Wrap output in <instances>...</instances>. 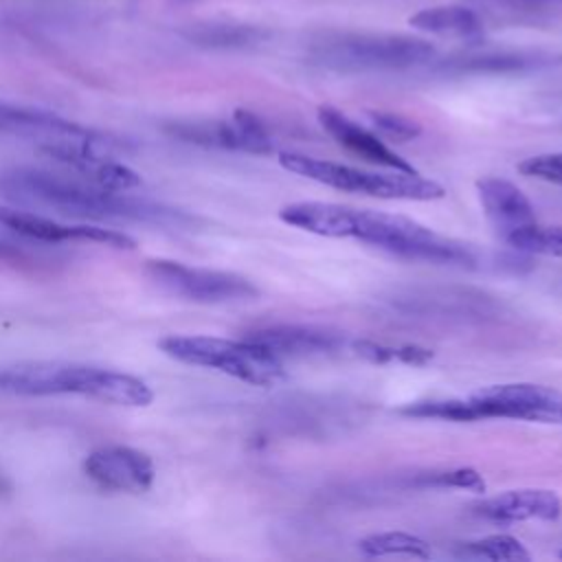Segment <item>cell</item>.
I'll return each instance as SVG.
<instances>
[{
    "mask_svg": "<svg viewBox=\"0 0 562 562\" xmlns=\"http://www.w3.org/2000/svg\"><path fill=\"white\" fill-rule=\"evenodd\" d=\"M145 274L160 290L193 303L250 301L259 294V288L237 272L195 268L171 259L147 261Z\"/></svg>",
    "mask_w": 562,
    "mask_h": 562,
    "instance_id": "52a82bcc",
    "label": "cell"
},
{
    "mask_svg": "<svg viewBox=\"0 0 562 562\" xmlns=\"http://www.w3.org/2000/svg\"><path fill=\"white\" fill-rule=\"evenodd\" d=\"M318 123L338 145L347 147L349 151H353L380 167L395 169V171H417L406 158H402L397 151H393L389 145H384L373 132L358 125L356 121H351L347 114H342L340 110H336L331 105L318 108Z\"/></svg>",
    "mask_w": 562,
    "mask_h": 562,
    "instance_id": "9a60e30c",
    "label": "cell"
},
{
    "mask_svg": "<svg viewBox=\"0 0 562 562\" xmlns=\"http://www.w3.org/2000/svg\"><path fill=\"white\" fill-rule=\"evenodd\" d=\"M0 195L70 217L136 222L169 231H191L200 222L195 215L176 206L40 169H11L0 173Z\"/></svg>",
    "mask_w": 562,
    "mask_h": 562,
    "instance_id": "7a4b0ae2",
    "label": "cell"
},
{
    "mask_svg": "<svg viewBox=\"0 0 562 562\" xmlns=\"http://www.w3.org/2000/svg\"><path fill=\"white\" fill-rule=\"evenodd\" d=\"M481 419L505 417L540 424H562V391L531 384L507 382L483 386L470 395Z\"/></svg>",
    "mask_w": 562,
    "mask_h": 562,
    "instance_id": "ba28073f",
    "label": "cell"
},
{
    "mask_svg": "<svg viewBox=\"0 0 562 562\" xmlns=\"http://www.w3.org/2000/svg\"><path fill=\"white\" fill-rule=\"evenodd\" d=\"M0 226L29 237L37 241H92V244H105L112 248H134L136 241L114 228H99V226H88V224H61L55 222L46 215H40L35 211H20V209H7L0 206Z\"/></svg>",
    "mask_w": 562,
    "mask_h": 562,
    "instance_id": "7c38bea8",
    "label": "cell"
},
{
    "mask_svg": "<svg viewBox=\"0 0 562 562\" xmlns=\"http://www.w3.org/2000/svg\"><path fill=\"white\" fill-rule=\"evenodd\" d=\"M408 22L417 31L441 37H457L465 42H481L485 37V18L476 9L461 4L428 7L411 15Z\"/></svg>",
    "mask_w": 562,
    "mask_h": 562,
    "instance_id": "e0dca14e",
    "label": "cell"
},
{
    "mask_svg": "<svg viewBox=\"0 0 562 562\" xmlns=\"http://www.w3.org/2000/svg\"><path fill=\"white\" fill-rule=\"evenodd\" d=\"M415 485L422 487H454V490H468V492H485L483 474L474 468H450V470H435L424 472L415 479Z\"/></svg>",
    "mask_w": 562,
    "mask_h": 562,
    "instance_id": "484cf974",
    "label": "cell"
},
{
    "mask_svg": "<svg viewBox=\"0 0 562 562\" xmlns=\"http://www.w3.org/2000/svg\"><path fill=\"white\" fill-rule=\"evenodd\" d=\"M373 127L380 130L384 136L389 138H395L400 143L404 140H413L422 134V125L404 114H397V112H384V110H371L367 112Z\"/></svg>",
    "mask_w": 562,
    "mask_h": 562,
    "instance_id": "4316f807",
    "label": "cell"
},
{
    "mask_svg": "<svg viewBox=\"0 0 562 562\" xmlns=\"http://www.w3.org/2000/svg\"><path fill=\"white\" fill-rule=\"evenodd\" d=\"M479 202L483 206L485 217L501 235V239L509 237L512 233L538 222L536 209L531 200L509 180L498 176H485L476 182Z\"/></svg>",
    "mask_w": 562,
    "mask_h": 562,
    "instance_id": "5bb4252c",
    "label": "cell"
},
{
    "mask_svg": "<svg viewBox=\"0 0 562 562\" xmlns=\"http://www.w3.org/2000/svg\"><path fill=\"white\" fill-rule=\"evenodd\" d=\"M184 37L204 48H252L270 37V31L259 24L241 22H206L184 31Z\"/></svg>",
    "mask_w": 562,
    "mask_h": 562,
    "instance_id": "d6986e66",
    "label": "cell"
},
{
    "mask_svg": "<svg viewBox=\"0 0 562 562\" xmlns=\"http://www.w3.org/2000/svg\"><path fill=\"white\" fill-rule=\"evenodd\" d=\"M494 22L553 26L562 24V0H468Z\"/></svg>",
    "mask_w": 562,
    "mask_h": 562,
    "instance_id": "ac0fdd59",
    "label": "cell"
},
{
    "mask_svg": "<svg viewBox=\"0 0 562 562\" xmlns=\"http://www.w3.org/2000/svg\"><path fill=\"white\" fill-rule=\"evenodd\" d=\"M461 553L472 558L494 560V562H529L531 560V553L525 549V544L509 533H490L479 540L463 542Z\"/></svg>",
    "mask_w": 562,
    "mask_h": 562,
    "instance_id": "603a6c76",
    "label": "cell"
},
{
    "mask_svg": "<svg viewBox=\"0 0 562 562\" xmlns=\"http://www.w3.org/2000/svg\"><path fill=\"white\" fill-rule=\"evenodd\" d=\"M358 549L369 558H382V555H408V558H422L428 560L432 555L430 544L413 533L406 531H380L364 536L358 542Z\"/></svg>",
    "mask_w": 562,
    "mask_h": 562,
    "instance_id": "44dd1931",
    "label": "cell"
},
{
    "mask_svg": "<svg viewBox=\"0 0 562 562\" xmlns=\"http://www.w3.org/2000/svg\"><path fill=\"white\" fill-rule=\"evenodd\" d=\"M518 171L529 178L553 182L562 187V151L529 156L518 165Z\"/></svg>",
    "mask_w": 562,
    "mask_h": 562,
    "instance_id": "83f0119b",
    "label": "cell"
},
{
    "mask_svg": "<svg viewBox=\"0 0 562 562\" xmlns=\"http://www.w3.org/2000/svg\"><path fill=\"white\" fill-rule=\"evenodd\" d=\"M474 512L492 522L558 520L562 514V501L553 490L525 487L485 498L474 505Z\"/></svg>",
    "mask_w": 562,
    "mask_h": 562,
    "instance_id": "2e32d148",
    "label": "cell"
},
{
    "mask_svg": "<svg viewBox=\"0 0 562 562\" xmlns=\"http://www.w3.org/2000/svg\"><path fill=\"white\" fill-rule=\"evenodd\" d=\"M435 55L428 40L393 33L323 31L307 44V57L336 72H400L430 66Z\"/></svg>",
    "mask_w": 562,
    "mask_h": 562,
    "instance_id": "277c9868",
    "label": "cell"
},
{
    "mask_svg": "<svg viewBox=\"0 0 562 562\" xmlns=\"http://www.w3.org/2000/svg\"><path fill=\"white\" fill-rule=\"evenodd\" d=\"M503 241L520 252L562 257V226H542V224L533 222V224L512 233Z\"/></svg>",
    "mask_w": 562,
    "mask_h": 562,
    "instance_id": "d4e9b609",
    "label": "cell"
},
{
    "mask_svg": "<svg viewBox=\"0 0 562 562\" xmlns=\"http://www.w3.org/2000/svg\"><path fill=\"white\" fill-rule=\"evenodd\" d=\"M86 476L108 492L140 494L154 483L156 470L151 459L130 446H103L83 461Z\"/></svg>",
    "mask_w": 562,
    "mask_h": 562,
    "instance_id": "8fae6325",
    "label": "cell"
},
{
    "mask_svg": "<svg viewBox=\"0 0 562 562\" xmlns=\"http://www.w3.org/2000/svg\"><path fill=\"white\" fill-rule=\"evenodd\" d=\"M349 349L356 351V356L375 362V364H386V362H404V364H413V367H422L426 362L432 360V351L419 345H382V342H373V340H351Z\"/></svg>",
    "mask_w": 562,
    "mask_h": 562,
    "instance_id": "cb8c5ba5",
    "label": "cell"
},
{
    "mask_svg": "<svg viewBox=\"0 0 562 562\" xmlns=\"http://www.w3.org/2000/svg\"><path fill=\"white\" fill-rule=\"evenodd\" d=\"M169 132L187 143L206 145V147H222V149H237L248 154H272L274 145L272 138L261 123L248 110H237L231 121H187L176 123Z\"/></svg>",
    "mask_w": 562,
    "mask_h": 562,
    "instance_id": "30bf717a",
    "label": "cell"
},
{
    "mask_svg": "<svg viewBox=\"0 0 562 562\" xmlns=\"http://www.w3.org/2000/svg\"><path fill=\"white\" fill-rule=\"evenodd\" d=\"M397 413L408 417H424V419H446V422H476L481 419L474 404L459 397H430V400H415L397 408Z\"/></svg>",
    "mask_w": 562,
    "mask_h": 562,
    "instance_id": "7402d4cb",
    "label": "cell"
},
{
    "mask_svg": "<svg viewBox=\"0 0 562 562\" xmlns=\"http://www.w3.org/2000/svg\"><path fill=\"white\" fill-rule=\"evenodd\" d=\"M169 358L215 369L252 386H272L285 378L283 360L248 338L231 340L217 336H167L158 342Z\"/></svg>",
    "mask_w": 562,
    "mask_h": 562,
    "instance_id": "8992f818",
    "label": "cell"
},
{
    "mask_svg": "<svg viewBox=\"0 0 562 562\" xmlns=\"http://www.w3.org/2000/svg\"><path fill=\"white\" fill-rule=\"evenodd\" d=\"M0 393L7 395H86L121 406H147L151 386L130 373L61 360H29L0 367Z\"/></svg>",
    "mask_w": 562,
    "mask_h": 562,
    "instance_id": "3957f363",
    "label": "cell"
},
{
    "mask_svg": "<svg viewBox=\"0 0 562 562\" xmlns=\"http://www.w3.org/2000/svg\"><path fill=\"white\" fill-rule=\"evenodd\" d=\"M0 132H42L53 136H77L83 132V127L48 112L0 103Z\"/></svg>",
    "mask_w": 562,
    "mask_h": 562,
    "instance_id": "ffe728a7",
    "label": "cell"
},
{
    "mask_svg": "<svg viewBox=\"0 0 562 562\" xmlns=\"http://www.w3.org/2000/svg\"><path fill=\"white\" fill-rule=\"evenodd\" d=\"M279 217L294 228L321 237H351L411 261L459 268H474L476 263L474 252L465 244L437 235L406 215L303 200L281 206Z\"/></svg>",
    "mask_w": 562,
    "mask_h": 562,
    "instance_id": "6da1fadb",
    "label": "cell"
},
{
    "mask_svg": "<svg viewBox=\"0 0 562 562\" xmlns=\"http://www.w3.org/2000/svg\"><path fill=\"white\" fill-rule=\"evenodd\" d=\"M562 66V53L544 48H483L432 59V70L448 77L529 75Z\"/></svg>",
    "mask_w": 562,
    "mask_h": 562,
    "instance_id": "9c48e42d",
    "label": "cell"
},
{
    "mask_svg": "<svg viewBox=\"0 0 562 562\" xmlns=\"http://www.w3.org/2000/svg\"><path fill=\"white\" fill-rule=\"evenodd\" d=\"M244 338L263 347L281 360L336 356L351 342L342 331L321 325H268L246 334Z\"/></svg>",
    "mask_w": 562,
    "mask_h": 562,
    "instance_id": "4fadbf2b",
    "label": "cell"
},
{
    "mask_svg": "<svg viewBox=\"0 0 562 562\" xmlns=\"http://www.w3.org/2000/svg\"><path fill=\"white\" fill-rule=\"evenodd\" d=\"M279 162L283 169L321 182L325 187L349 193H364L382 200L430 202L446 195V189L439 182L422 176L419 171H371L296 151H281Z\"/></svg>",
    "mask_w": 562,
    "mask_h": 562,
    "instance_id": "5b68a950",
    "label": "cell"
}]
</instances>
